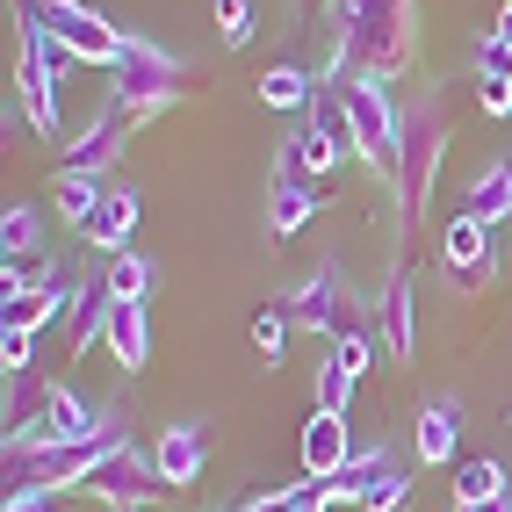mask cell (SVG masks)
<instances>
[{"label": "cell", "instance_id": "22", "mask_svg": "<svg viewBox=\"0 0 512 512\" xmlns=\"http://www.w3.org/2000/svg\"><path fill=\"white\" fill-rule=\"evenodd\" d=\"M462 217H476V224H505L512 217V166L498 159V166H484V174L469 181V210Z\"/></svg>", "mask_w": 512, "mask_h": 512}, {"label": "cell", "instance_id": "29", "mask_svg": "<svg viewBox=\"0 0 512 512\" xmlns=\"http://www.w3.org/2000/svg\"><path fill=\"white\" fill-rule=\"evenodd\" d=\"M210 8H217V37H224L231 51H246V44H253V29H260L253 0H210Z\"/></svg>", "mask_w": 512, "mask_h": 512}, {"label": "cell", "instance_id": "24", "mask_svg": "<svg viewBox=\"0 0 512 512\" xmlns=\"http://www.w3.org/2000/svg\"><path fill=\"white\" fill-rule=\"evenodd\" d=\"M0 253L8 260H44V217L29 210V202H15V210L0 217Z\"/></svg>", "mask_w": 512, "mask_h": 512}, {"label": "cell", "instance_id": "26", "mask_svg": "<svg viewBox=\"0 0 512 512\" xmlns=\"http://www.w3.org/2000/svg\"><path fill=\"white\" fill-rule=\"evenodd\" d=\"M101 282H109L116 303H145V289H152V260H145V253H116Z\"/></svg>", "mask_w": 512, "mask_h": 512}, {"label": "cell", "instance_id": "27", "mask_svg": "<svg viewBox=\"0 0 512 512\" xmlns=\"http://www.w3.org/2000/svg\"><path fill=\"white\" fill-rule=\"evenodd\" d=\"M51 195H58V210L73 217V224H87V217H94V202L109 195V188H101L94 174H58V181H51Z\"/></svg>", "mask_w": 512, "mask_h": 512}, {"label": "cell", "instance_id": "2", "mask_svg": "<svg viewBox=\"0 0 512 512\" xmlns=\"http://www.w3.org/2000/svg\"><path fill=\"white\" fill-rule=\"evenodd\" d=\"M440 152H448V109L426 94L419 109H404L397 123V166H390V188H397V231L412 238L426 202H433V174H440Z\"/></svg>", "mask_w": 512, "mask_h": 512}, {"label": "cell", "instance_id": "15", "mask_svg": "<svg viewBox=\"0 0 512 512\" xmlns=\"http://www.w3.org/2000/svg\"><path fill=\"white\" fill-rule=\"evenodd\" d=\"M87 433H101L94 404H87V397H73V390H51V412H44V426L29 433L22 448H65V440H87Z\"/></svg>", "mask_w": 512, "mask_h": 512}, {"label": "cell", "instance_id": "23", "mask_svg": "<svg viewBox=\"0 0 512 512\" xmlns=\"http://www.w3.org/2000/svg\"><path fill=\"white\" fill-rule=\"evenodd\" d=\"M260 101H267V109H289V116H303V109L318 101V80L303 73V65H267V73H260Z\"/></svg>", "mask_w": 512, "mask_h": 512}, {"label": "cell", "instance_id": "33", "mask_svg": "<svg viewBox=\"0 0 512 512\" xmlns=\"http://www.w3.org/2000/svg\"><path fill=\"white\" fill-rule=\"evenodd\" d=\"M368 361H375V347H368V332H354V339H332V368H347L354 383L368 375Z\"/></svg>", "mask_w": 512, "mask_h": 512}, {"label": "cell", "instance_id": "13", "mask_svg": "<svg viewBox=\"0 0 512 512\" xmlns=\"http://www.w3.org/2000/svg\"><path fill=\"white\" fill-rule=\"evenodd\" d=\"M159 476H166V484H195V476H202V462H210V426H166L159 433Z\"/></svg>", "mask_w": 512, "mask_h": 512}, {"label": "cell", "instance_id": "5", "mask_svg": "<svg viewBox=\"0 0 512 512\" xmlns=\"http://www.w3.org/2000/svg\"><path fill=\"white\" fill-rule=\"evenodd\" d=\"M65 65H80L73 51H58L44 29H15V94H22V116L37 138H58V80H65Z\"/></svg>", "mask_w": 512, "mask_h": 512}, {"label": "cell", "instance_id": "12", "mask_svg": "<svg viewBox=\"0 0 512 512\" xmlns=\"http://www.w3.org/2000/svg\"><path fill=\"white\" fill-rule=\"evenodd\" d=\"M347 462H354V448H347V412H311V419H303V476L332 484Z\"/></svg>", "mask_w": 512, "mask_h": 512}, {"label": "cell", "instance_id": "16", "mask_svg": "<svg viewBox=\"0 0 512 512\" xmlns=\"http://www.w3.org/2000/svg\"><path fill=\"white\" fill-rule=\"evenodd\" d=\"M101 339H109L116 368L138 375L152 361V332H145V303H109V325H101Z\"/></svg>", "mask_w": 512, "mask_h": 512}, {"label": "cell", "instance_id": "35", "mask_svg": "<svg viewBox=\"0 0 512 512\" xmlns=\"http://www.w3.org/2000/svg\"><path fill=\"white\" fill-rule=\"evenodd\" d=\"M484 109L491 116H512V80H484Z\"/></svg>", "mask_w": 512, "mask_h": 512}, {"label": "cell", "instance_id": "7", "mask_svg": "<svg viewBox=\"0 0 512 512\" xmlns=\"http://www.w3.org/2000/svg\"><path fill=\"white\" fill-rule=\"evenodd\" d=\"M332 505H361V512H397L404 498H412V476H404V462L390 455V448H368V455H354L347 469L332 476Z\"/></svg>", "mask_w": 512, "mask_h": 512}, {"label": "cell", "instance_id": "4", "mask_svg": "<svg viewBox=\"0 0 512 512\" xmlns=\"http://www.w3.org/2000/svg\"><path fill=\"white\" fill-rule=\"evenodd\" d=\"M15 15H22L29 29H44L58 51H73L80 65H116L123 44H130L109 15H94V8H87V0H15Z\"/></svg>", "mask_w": 512, "mask_h": 512}, {"label": "cell", "instance_id": "17", "mask_svg": "<svg viewBox=\"0 0 512 512\" xmlns=\"http://www.w3.org/2000/svg\"><path fill=\"white\" fill-rule=\"evenodd\" d=\"M109 282H73V296H65V311H73V318H65V347H73V354H87L94 347V339H101V325H109Z\"/></svg>", "mask_w": 512, "mask_h": 512}, {"label": "cell", "instance_id": "30", "mask_svg": "<svg viewBox=\"0 0 512 512\" xmlns=\"http://www.w3.org/2000/svg\"><path fill=\"white\" fill-rule=\"evenodd\" d=\"M289 303H275V311H260L253 318V347H260V361H282V347H289Z\"/></svg>", "mask_w": 512, "mask_h": 512}, {"label": "cell", "instance_id": "8", "mask_svg": "<svg viewBox=\"0 0 512 512\" xmlns=\"http://www.w3.org/2000/svg\"><path fill=\"white\" fill-rule=\"evenodd\" d=\"M339 94H347V116H354V145H361V159L368 166H397V109H390V94H383V80H368V73H347L339 80Z\"/></svg>", "mask_w": 512, "mask_h": 512}, {"label": "cell", "instance_id": "37", "mask_svg": "<svg viewBox=\"0 0 512 512\" xmlns=\"http://www.w3.org/2000/svg\"><path fill=\"white\" fill-rule=\"evenodd\" d=\"M455 512H512V498H491V505H455Z\"/></svg>", "mask_w": 512, "mask_h": 512}, {"label": "cell", "instance_id": "19", "mask_svg": "<svg viewBox=\"0 0 512 512\" xmlns=\"http://www.w3.org/2000/svg\"><path fill=\"white\" fill-rule=\"evenodd\" d=\"M419 462H455V448H462V404L455 397H433L426 412H419Z\"/></svg>", "mask_w": 512, "mask_h": 512}, {"label": "cell", "instance_id": "11", "mask_svg": "<svg viewBox=\"0 0 512 512\" xmlns=\"http://www.w3.org/2000/svg\"><path fill=\"white\" fill-rule=\"evenodd\" d=\"M440 253H448V282H455V289H491L498 260H491V238H484V224H476V217H455Z\"/></svg>", "mask_w": 512, "mask_h": 512}, {"label": "cell", "instance_id": "3", "mask_svg": "<svg viewBox=\"0 0 512 512\" xmlns=\"http://www.w3.org/2000/svg\"><path fill=\"white\" fill-rule=\"evenodd\" d=\"M109 73H116V109H123L130 123H145V116L166 109V101H181V94H188L195 65H181L174 51H159V44H145V37H130L123 58L109 65Z\"/></svg>", "mask_w": 512, "mask_h": 512}, {"label": "cell", "instance_id": "18", "mask_svg": "<svg viewBox=\"0 0 512 512\" xmlns=\"http://www.w3.org/2000/svg\"><path fill=\"white\" fill-rule=\"evenodd\" d=\"M318 210H325L318 181H289V174H275V188H267V224H275L282 238H296V231L311 224Z\"/></svg>", "mask_w": 512, "mask_h": 512}, {"label": "cell", "instance_id": "6", "mask_svg": "<svg viewBox=\"0 0 512 512\" xmlns=\"http://www.w3.org/2000/svg\"><path fill=\"white\" fill-rule=\"evenodd\" d=\"M80 491H87V498H101V505H116V512H138V505H159V498L174 491V484L159 476V455H152V448L123 440V448H116L109 462H101V469L87 476Z\"/></svg>", "mask_w": 512, "mask_h": 512}, {"label": "cell", "instance_id": "28", "mask_svg": "<svg viewBox=\"0 0 512 512\" xmlns=\"http://www.w3.org/2000/svg\"><path fill=\"white\" fill-rule=\"evenodd\" d=\"M325 505H332V491L318 484V476H303L296 491H275V498H253L246 512H325Z\"/></svg>", "mask_w": 512, "mask_h": 512}, {"label": "cell", "instance_id": "36", "mask_svg": "<svg viewBox=\"0 0 512 512\" xmlns=\"http://www.w3.org/2000/svg\"><path fill=\"white\" fill-rule=\"evenodd\" d=\"M8 512H65L58 498H8Z\"/></svg>", "mask_w": 512, "mask_h": 512}, {"label": "cell", "instance_id": "31", "mask_svg": "<svg viewBox=\"0 0 512 512\" xmlns=\"http://www.w3.org/2000/svg\"><path fill=\"white\" fill-rule=\"evenodd\" d=\"M476 80H512V44L498 37V29L476 44Z\"/></svg>", "mask_w": 512, "mask_h": 512}, {"label": "cell", "instance_id": "34", "mask_svg": "<svg viewBox=\"0 0 512 512\" xmlns=\"http://www.w3.org/2000/svg\"><path fill=\"white\" fill-rule=\"evenodd\" d=\"M29 339H37V332H0V368H8V375L29 368Z\"/></svg>", "mask_w": 512, "mask_h": 512}, {"label": "cell", "instance_id": "14", "mask_svg": "<svg viewBox=\"0 0 512 512\" xmlns=\"http://www.w3.org/2000/svg\"><path fill=\"white\" fill-rule=\"evenodd\" d=\"M123 145H130V116H123V109H109V116H101V123L87 130V138L73 145L65 174H94V181H101V174H109V166L123 159Z\"/></svg>", "mask_w": 512, "mask_h": 512}, {"label": "cell", "instance_id": "1", "mask_svg": "<svg viewBox=\"0 0 512 512\" xmlns=\"http://www.w3.org/2000/svg\"><path fill=\"white\" fill-rule=\"evenodd\" d=\"M332 22H339V80L347 73L390 80L419 51V0H332Z\"/></svg>", "mask_w": 512, "mask_h": 512}, {"label": "cell", "instance_id": "38", "mask_svg": "<svg viewBox=\"0 0 512 512\" xmlns=\"http://www.w3.org/2000/svg\"><path fill=\"white\" fill-rule=\"evenodd\" d=\"M498 37H505V44H512V0H505V15H498Z\"/></svg>", "mask_w": 512, "mask_h": 512}, {"label": "cell", "instance_id": "10", "mask_svg": "<svg viewBox=\"0 0 512 512\" xmlns=\"http://www.w3.org/2000/svg\"><path fill=\"white\" fill-rule=\"evenodd\" d=\"M138 217H145V202H138V188H109V195H101L94 202V217L80 224V238H87V246L94 253H130V231H138Z\"/></svg>", "mask_w": 512, "mask_h": 512}, {"label": "cell", "instance_id": "21", "mask_svg": "<svg viewBox=\"0 0 512 512\" xmlns=\"http://www.w3.org/2000/svg\"><path fill=\"white\" fill-rule=\"evenodd\" d=\"M58 311H65V289H58V282H37V289H8V303H0L8 332H44Z\"/></svg>", "mask_w": 512, "mask_h": 512}, {"label": "cell", "instance_id": "9", "mask_svg": "<svg viewBox=\"0 0 512 512\" xmlns=\"http://www.w3.org/2000/svg\"><path fill=\"white\" fill-rule=\"evenodd\" d=\"M289 318H296V325H311V332H332V339L368 332V325H361V303L347 296V275H339V267H318V275L289 296Z\"/></svg>", "mask_w": 512, "mask_h": 512}, {"label": "cell", "instance_id": "25", "mask_svg": "<svg viewBox=\"0 0 512 512\" xmlns=\"http://www.w3.org/2000/svg\"><path fill=\"white\" fill-rule=\"evenodd\" d=\"M491 498H505V469H498L491 455L462 462V469H455V505H491Z\"/></svg>", "mask_w": 512, "mask_h": 512}, {"label": "cell", "instance_id": "20", "mask_svg": "<svg viewBox=\"0 0 512 512\" xmlns=\"http://www.w3.org/2000/svg\"><path fill=\"white\" fill-rule=\"evenodd\" d=\"M383 339H390L397 361L419 354V296H412V275H397L390 296H383Z\"/></svg>", "mask_w": 512, "mask_h": 512}, {"label": "cell", "instance_id": "32", "mask_svg": "<svg viewBox=\"0 0 512 512\" xmlns=\"http://www.w3.org/2000/svg\"><path fill=\"white\" fill-rule=\"evenodd\" d=\"M347 397H354V375L347 368H318V412H347Z\"/></svg>", "mask_w": 512, "mask_h": 512}]
</instances>
